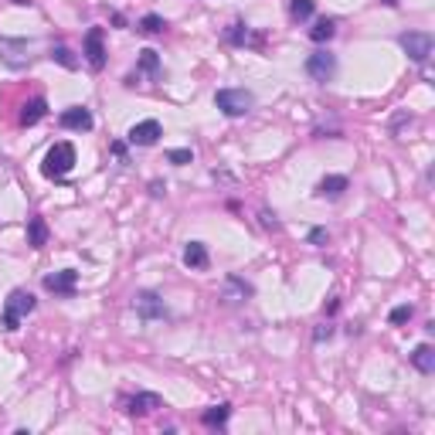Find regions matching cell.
Segmentation results:
<instances>
[{
    "instance_id": "obj_1",
    "label": "cell",
    "mask_w": 435,
    "mask_h": 435,
    "mask_svg": "<svg viewBox=\"0 0 435 435\" xmlns=\"http://www.w3.org/2000/svg\"><path fill=\"white\" fill-rule=\"evenodd\" d=\"M75 167V147L72 143H55L48 154H44V163H41V174L48 177V181H62L68 170Z\"/></svg>"
},
{
    "instance_id": "obj_2",
    "label": "cell",
    "mask_w": 435,
    "mask_h": 435,
    "mask_svg": "<svg viewBox=\"0 0 435 435\" xmlns=\"http://www.w3.org/2000/svg\"><path fill=\"white\" fill-rule=\"evenodd\" d=\"M214 106H218L225 116L238 119L255 106V95H252L248 89H218V92H214Z\"/></svg>"
},
{
    "instance_id": "obj_3",
    "label": "cell",
    "mask_w": 435,
    "mask_h": 435,
    "mask_svg": "<svg viewBox=\"0 0 435 435\" xmlns=\"http://www.w3.org/2000/svg\"><path fill=\"white\" fill-rule=\"evenodd\" d=\"M38 303H35V296L28 293V289H14L10 296H7V303H3V330H17L21 326V320L28 317L31 310H35Z\"/></svg>"
},
{
    "instance_id": "obj_4",
    "label": "cell",
    "mask_w": 435,
    "mask_h": 435,
    "mask_svg": "<svg viewBox=\"0 0 435 435\" xmlns=\"http://www.w3.org/2000/svg\"><path fill=\"white\" fill-rule=\"evenodd\" d=\"M401 48H405V55H408L411 62L425 65L429 55H432V35H425V31H408V35H401Z\"/></svg>"
},
{
    "instance_id": "obj_5",
    "label": "cell",
    "mask_w": 435,
    "mask_h": 435,
    "mask_svg": "<svg viewBox=\"0 0 435 435\" xmlns=\"http://www.w3.org/2000/svg\"><path fill=\"white\" fill-rule=\"evenodd\" d=\"M333 72H337V62H333L330 51H313V55L306 58V75L313 82H330Z\"/></svg>"
},
{
    "instance_id": "obj_6",
    "label": "cell",
    "mask_w": 435,
    "mask_h": 435,
    "mask_svg": "<svg viewBox=\"0 0 435 435\" xmlns=\"http://www.w3.org/2000/svg\"><path fill=\"white\" fill-rule=\"evenodd\" d=\"M85 62L92 72H102L106 68V48H102V28H89L85 35Z\"/></svg>"
},
{
    "instance_id": "obj_7",
    "label": "cell",
    "mask_w": 435,
    "mask_h": 435,
    "mask_svg": "<svg viewBox=\"0 0 435 435\" xmlns=\"http://www.w3.org/2000/svg\"><path fill=\"white\" fill-rule=\"evenodd\" d=\"M75 286H79V272L75 269H62V272L44 276V289L55 293V296H75Z\"/></svg>"
},
{
    "instance_id": "obj_8",
    "label": "cell",
    "mask_w": 435,
    "mask_h": 435,
    "mask_svg": "<svg viewBox=\"0 0 435 435\" xmlns=\"http://www.w3.org/2000/svg\"><path fill=\"white\" fill-rule=\"evenodd\" d=\"M133 306H136V313L147 320H167V306H163V299H160L157 293H136V299H133Z\"/></svg>"
},
{
    "instance_id": "obj_9",
    "label": "cell",
    "mask_w": 435,
    "mask_h": 435,
    "mask_svg": "<svg viewBox=\"0 0 435 435\" xmlns=\"http://www.w3.org/2000/svg\"><path fill=\"white\" fill-rule=\"evenodd\" d=\"M160 136H163V129H160L157 119H143V122H136V126L129 129V143H133V147H154Z\"/></svg>"
},
{
    "instance_id": "obj_10",
    "label": "cell",
    "mask_w": 435,
    "mask_h": 435,
    "mask_svg": "<svg viewBox=\"0 0 435 435\" xmlns=\"http://www.w3.org/2000/svg\"><path fill=\"white\" fill-rule=\"evenodd\" d=\"M0 58H3L10 68H24V65H28V41L0 38Z\"/></svg>"
},
{
    "instance_id": "obj_11",
    "label": "cell",
    "mask_w": 435,
    "mask_h": 435,
    "mask_svg": "<svg viewBox=\"0 0 435 435\" xmlns=\"http://www.w3.org/2000/svg\"><path fill=\"white\" fill-rule=\"evenodd\" d=\"M157 408H163V401H160V395H154V391H140V395H133L126 401V411H129L133 418H143V415H150V411H157Z\"/></svg>"
},
{
    "instance_id": "obj_12",
    "label": "cell",
    "mask_w": 435,
    "mask_h": 435,
    "mask_svg": "<svg viewBox=\"0 0 435 435\" xmlns=\"http://www.w3.org/2000/svg\"><path fill=\"white\" fill-rule=\"evenodd\" d=\"M58 122H62V129L89 133V129H92V113H89L85 106H72V109H65V113L58 116Z\"/></svg>"
},
{
    "instance_id": "obj_13",
    "label": "cell",
    "mask_w": 435,
    "mask_h": 435,
    "mask_svg": "<svg viewBox=\"0 0 435 435\" xmlns=\"http://www.w3.org/2000/svg\"><path fill=\"white\" fill-rule=\"evenodd\" d=\"M248 296H252V286H248L245 279H238V276L225 279V299H228V303H245Z\"/></svg>"
},
{
    "instance_id": "obj_14",
    "label": "cell",
    "mask_w": 435,
    "mask_h": 435,
    "mask_svg": "<svg viewBox=\"0 0 435 435\" xmlns=\"http://www.w3.org/2000/svg\"><path fill=\"white\" fill-rule=\"evenodd\" d=\"M44 113H48V102L41 99V95H35L31 102H24V109H21V126H35V122H41L44 119Z\"/></svg>"
},
{
    "instance_id": "obj_15",
    "label": "cell",
    "mask_w": 435,
    "mask_h": 435,
    "mask_svg": "<svg viewBox=\"0 0 435 435\" xmlns=\"http://www.w3.org/2000/svg\"><path fill=\"white\" fill-rule=\"evenodd\" d=\"M347 191V177H340V174H330V177H323L317 187L320 198H340Z\"/></svg>"
},
{
    "instance_id": "obj_16",
    "label": "cell",
    "mask_w": 435,
    "mask_h": 435,
    "mask_svg": "<svg viewBox=\"0 0 435 435\" xmlns=\"http://www.w3.org/2000/svg\"><path fill=\"white\" fill-rule=\"evenodd\" d=\"M184 266L187 269H207V248L201 241H187L184 248Z\"/></svg>"
},
{
    "instance_id": "obj_17",
    "label": "cell",
    "mask_w": 435,
    "mask_h": 435,
    "mask_svg": "<svg viewBox=\"0 0 435 435\" xmlns=\"http://www.w3.org/2000/svg\"><path fill=\"white\" fill-rule=\"evenodd\" d=\"M411 364H415L422 374H432V371H435V351H432V344H418V347H415V354H411Z\"/></svg>"
},
{
    "instance_id": "obj_18",
    "label": "cell",
    "mask_w": 435,
    "mask_h": 435,
    "mask_svg": "<svg viewBox=\"0 0 435 435\" xmlns=\"http://www.w3.org/2000/svg\"><path fill=\"white\" fill-rule=\"evenodd\" d=\"M28 245H31V248H44V245H48V225H44V218H38V214L28 221Z\"/></svg>"
},
{
    "instance_id": "obj_19",
    "label": "cell",
    "mask_w": 435,
    "mask_h": 435,
    "mask_svg": "<svg viewBox=\"0 0 435 435\" xmlns=\"http://www.w3.org/2000/svg\"><path fill=\"white\" fill-rule=\"evenodd\" d=\"M232 418V405H214V408H207L204 415H201V422L207 425V429H214V425H225Z\"/></svg>"
},
{
    "instance_id": "obj_20",
    "label": "cell",
    "mask_w": 435,
    "mask_h": 435,
    "mask_svg": "<svg viewBox=\"0 0 435 435\" xmlns=\"http://www.w3.org/2000/svg\"><path fill=\"white\" fill-rule=\"evenodd\" d=\"M51 62H58L62 68H68V72H75L79 68V58L72 55V48H65V44H58V48H51Z\"/></svg>"
},
{
    "instance_id": "obj_21",
    "label": "cell",
    "mask_w": 435,
    "mask_h": 435,
    "mask_svg": "<svg viewBox=\"0 0 435 435\" xmlns=\"http://www.w3.org/2000/svg\"><path fill=\"white\" fill-rule=\"evenodd\" d=\"M313 10H317L313 0H289V17H293V21H310Z\"/></svg>"
},
{
    "instance_id": "obj_22",
    "label": "cell",
    "mask_w": 435,
    "mask_h": 435,
    "mask_svg": "<svg viewBox=\"0 0 435 435\" xmlns=\"http://www.w3.org/2000/svg\"><path fill=\"white\" fill-rule=\"evenodd\" d=\"M333 31H337V24H333L330 17H323V21H317V24L310 28V38L317 41V44H323V41L333 38Z\"/></svg>"
},
{
    "instance_id": "obj_23",
    "label": "cell",
    "mask_w": 435,
    "mask_h": 435,
    "mask_svg": "<svg viewBox=\"0 0 435 435\" xmlns=\"http://www.w3.org/2000/svg\"><path fill=\"white\" fill-rule=\"evenodd\" d=\"M163 28H167V21L160 14H147L140 21V35H163Z\"/></svg>"
},
{
    "instance_id": "obj_24",
    "label": "cell",
    "mask_w": 435,
    "mask_h": 435,
    "mask_svg": "<svg viewBox=\"0 0 435 435\" xmlns=\"http://www.w3.org/2000/svg\"><path fill=\"white\" fill-rule=\"evenodd\" d=\"M140 72H150V75H157L160 72V58H157V51H140Z\"/></svg>"
},
{
    "instance_id": "obj_25",
    "label": "cell",
    "mask_w": 435,
    "mask_h": 435,
    "mask_svg": "<svg viewBox=\"0 0 435 435\" xmlns=\"http://www.w3.org/2000/svg\"><path fill=\"white\" fill-rule=\"evenodd\" d=\"M167 160H170V163H177V167H184V163H191V160H194V154H191V150H167Z\"/></svg>"
},
{
    "instance_id": "obj_26",
    "label": "cell",
    "mask_w": 435,
    "mask_h": 435,
    "mask_svg": "<svg viewBox=\"0 0 435 435\" xmlns=\"http://www.w3.org/2000/svg\"><path fill=\"white\" fill-rule=\"evenodd\" d=\"M228 41H232V44H245V41H248V28H245V24H232Z\"/></svg>"
},
{
    "instance_id": "obj_27",
    "label": "cell",
    "mask_w": 435,
    "mask_h": 435,
    "mask_svg": "<svg viewBox=\"0 0 435 435\" xmlns=\"http://www.w3.org/2000/svg\"><path fill=\"white\" fill-rule=\"evenodd\" d=\"M411 313H415L411 306H395V310H391V323L401 326V323H408V320H411Z\"/></svg>"
},
{
    "instance_id": "obj_28",
    "label": "cell",
    "mask_w": 435,
    "mask_h": 435,
    "mask_svg": "<svg viewBox=\"0 0 435 435\" xmlns=\"http://www.w3.org/2000/svg\"><path fill=\"white\" fill-rule=\"evenodd\" d=\"M326 228H313V232H310V241H313V245H317V248H323V245H326Z\"/></svg>"
},
{
    "instance_id": "obj_29",
    "label": "cell",
    "mask_w": 435,
    "mask_h": 435,
    "mask_svg": "<svg viewBox=\"0 0 435 435\" xmlns=\"http://www.w3.org/2000/svg\"><path fill=\"white\" fill-rule=\"evenodd\" d=\"M262 225H266V228H279L276 214H269V211H262Z\"/></svg>"
},
{
    "instance_id": "obj_30",
    "label": "cell",
    "mask_w": 435,
    "mask_h": 435,
    "mask_svg": "<svg viewBox=\"0 0 435 435\" xmlns=\"http://www.w3.org/2000/svg\"><path fill=\"white\" fill-rule=\"evenodd\" d=\"M313 337H317V340H330V337H333V326H320Z\"/></svg>"
},
{
    "instance_id": "obj_31",
    "label": "cell",
    "mask_w": 435,
    "mask_h": 435,
    "mask_svg": "<svg viewBox=\"0 0 435 435\" xmlns=\"http://www.w3.org/2000/svg\"><path fill=\"white\" fill-rule=\"evenodd\" d=\"M14 3H21V7H31V0H14Z\"/></svg>"
}]
</instances>
